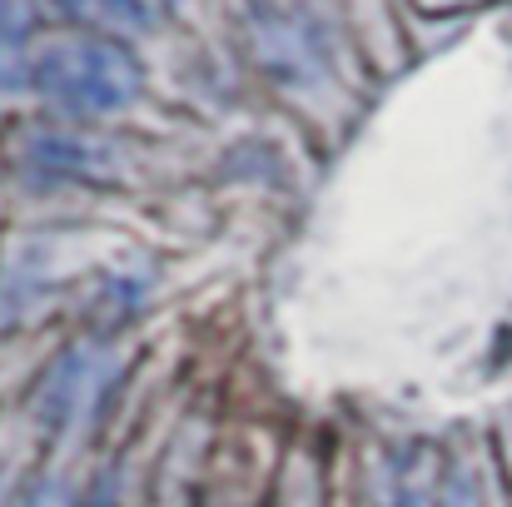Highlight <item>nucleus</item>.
Wrapping results in <instances>:
<instances>
[{
  "instance_id": "1",
  "label": "nucleus",
  "mask_w": 512,
  "mask_h": 507,
  "mask_svg": "<svg viewBox=\"0 0 512 507\" xmlns=\"http://www.w3.org/2000/svg\"><path fill=\"white\" fill-rule=\"evenodd\" d=\"M30 85L70 115H120L140 100V60L105 35H60L35 50Z\"/></svg>"
},
{
  "instance_id": "3",
  "label": "nucleus",
  "mask_w": 512,
  "mask_h": 507,
  "mask_svg": "<svg viewBox=\"0 0 512 507\" xmlns=\"http://www.w3.org/2000/svg\"><path fill=\"white\" fill-rule=\"evenodd\" d=\"M75 20L120 30V35H145L165 20V0H60Z\"/></svg>"
},
{
  "instance_id": "6",
  "label": "nucleus",
  "mask_w": 512,
  "mask_h": 507,
  "mask_svg": "<svg viewBox=\"0 0 512 507\" xmlns=\"http://www.w3.org/2000/svg\"><path fill=\"white\" fill-rule=\"evenodd\" d=\"M418 5H428V10H453V5H478V0H418Z\"/></svg>"
},
{
  "instance_id": "4",
  "label": "nucleus",
  "mask_w": 512,
  "mask_h": 507,
  "mask_svg": "<svg viewBox=\"0 0 512 507\" xmlns=\"http://www.w3.org/2000/svg\"><path fill=\"white\" fill-rule=\"evenodd\" d=\"M30 5L25 0H0V90L30 85Z\"/></svg>"
},
{
  "instance_id": "5",
  "label": "nucleus",
  "mask_w": 512,
  "mask_h": 507,
  "mask_svg": "<svg viewBox=\"0 0 512 507\" xmlns=\"http://www.w3.org/2000/svg\"><path fill=\"white\" fill-rule=\"evenodd\" d=\"M20 507H75V488L70 483H60V478H50V483H35Z\"/></svg>"
},
{
  "instance_id": "2",
  "label": "nucleus",
  "mask_w": 512,
  "mask_h": 507,
  "mask_svg": "<svg viewBox=\"0 0 512 507\" xmlns=\"http://www.w3.org/2000/svg\"><path fill=\"white\" fill-rule=\"evenodd\" d=\"M20 160L35 169V174H50V179H100L110 165V155L95 145V140H80V135H30Z\"/></svg>"
}]
</instances>
